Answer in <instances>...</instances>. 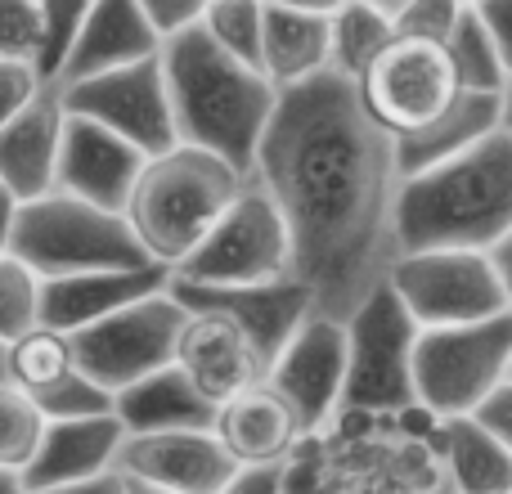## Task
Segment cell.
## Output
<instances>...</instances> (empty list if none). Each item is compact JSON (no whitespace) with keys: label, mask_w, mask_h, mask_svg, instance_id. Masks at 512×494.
<instances>
[{"label":"cell","mask_w":512,"mask_h":494,"mask_svg":"<svg viewBox=\"0 0 512 494\" xmlns=\"http://www.w3.org/2000/svg\"><path fill=\"white\" fill-rule=\"evenodd\" d=\"M252 176L274 194L288 225V274L324 315L346 319L400 256L396 131L364 108L355 77L328 63L279 86L256 144Z\"/></svg>","instance_id":"obj_1"},{"label":"cell","mask_w":512,"mask_h":494,"mask_svg":"<svg viewBox=\"0 0 512 494\" xmlns=\"http://www.w3.org/2000/svg\"><path fill=\"white\" fill-rule=\"evenodd\" d=\"M162 72L180 140L203 144L239 171H252L256 144L279 99V86L265 77L261 63L225 50L198 18L162 41Z\"/></svg>","instance_id":"obj_2"},{"label":"cell","mask_w":512,"mask_h":494,"mask_svg":"<svg viewBox=\"0 0 512 494\" xmlns=\"http://www.w3.org/2000/svg\"><path fill=\"white\" fill-rule=\"evenodd\" d=\"M512 230V131L504 122L477 144L400 180L396 243L495 247Z\"/></svg>","instance_id":"obj_3"},{"label":"cell","mask_w":512,"mask_h":494,"mask_svg":"<svg viewBox=\"0 0 512 494\" xmlns=\"http://www.w3.org/2000/svg\"><path fill=\"white\" fill-rule=\"evenodd\" d=\"M248 171H239L230 158L203 149V144L176 140L171 149L153 153L126 198V221L140 234L144 252L153 261L176 270L203 234L216 225V216L230 207Z\"/></svg>","instance_id":"obj_4"},{"label":"cell","mask_w":512,"mask_h":494,"mask_svg":"<svg viewBox=\"0 0 512 494\" xmlns=\"http://www.w3.org/2000/svg\"><path fill=\"white\" fill-rule=\"evenodd\" d=\"M9 252L23 256L41 279L81 270H126V265L153 261L140 234L126 221V212L95 207L77 194H63V189H45V194L18 203Z\"/></svg>","instance_id":"obj_5"},{"label":"cell","mask_w":512,"mask_h":494,"mask_svg":"<svg viewBox=\"0 0 512 494\" xmlns=\"http://www.w3.org/2000/svg\"><path fill=\"white\" fill-rule=\"evenodd\" d=\"M512 360V310L468 324H427L414 337V400L436 414H472Z\"/></svg>","instance_id":"obj_6"},{"label":"cell","mask_w":512,"mask_h":494,"mask_svg":"<svg viewBox=\"0 0 512 494\" xmlns=\"http://www.w3.org/2000/svg\"><path fill=\"white\" fill-rule=\"evenodd\" d=\"M414 337L418 319L409 315L391 283H378L346 315L342 405L373 409V414H396L400 405H409L414 400Z\"/></svg>","instance_id":"obj_7"},{"label":"cell","mask_w":512,"mask_h":494,"mask_svg":"<svg viewBox=\"0 0 512 494\" xmlns=\"http://www.w3.org/2000/svg\"><path fill=\"white\" fill-rule=\"evenodd\" d=\"M185 315L189 310H185V301L171 292V283L158 292H144V297L99 315L95 324L68 333L77 369L90 373L99 387H108L117 396V391L131 387L135 378H144V373L176 360V337H180Z\"/></svg>","instance_id":"obj_8"},{"label":"cell","mask_w":512,"mask_h":494,"mask_svg":"<svg viewBox=\"0 0 512 494\" xmlns=\"http://www.w3.org/2000/svg\"><path fill=\"white\" fill-rule=\"evenodd\" d=\"M387 283L418 328L468 324L508 310V288L490 247H414L396 256Z\"/></svg>","instance_id":"obj_9"},{"label":"cell","mask_w":512,"mask_h":494,"mask_svg":"<svg viewBox=\"0 0 512 494\" xmlns=\"http://www.w3.org/2000/svg\"><path fill=\"white\" fill-rule=\"evenodd\" d=\"M288 274V225L274 194L248 171L239 194L230 198L203 243L171 270V279L189 283H252Z\"/></svg>","instance_id":"obj_10"},{"label":"cell","mask_w":512,"mask_h":494,"mask_svg":"<svg viewBox=\"0 0 512 494\" xmlns=\"http://www.w3.org/2000/svg\"><path fill=\"white\" fill-rule=\"evenodd\" d=\"M355 86H360L364 108L396 135L427 126L459 95V77H454V63L445 54V45L423 41V36H400V32L364 63Z\"/></svg>","instance_id":"obj_11"},{"label":"cell","mask_w":512,"mask_h":494,"mask_svg":"<svg viewBox=\"0 0 512 494\" xmlns=\"http://www.w3.org/2000/svg\"><path fill=\"white\" fill-rule=\"evenodd\" d=\"M59 90L68 113H86L95 122L113 126L117 135H126L149 158L180 140L167 95V72H162V50L104 72H90V77L63 81Z\"/></svg>","instance_id":"obj_12"},{"label":"cell","mask_w":512,"mask_h":494,"mask_svg":"<svg viewBox=\"0 0 512 494\" xmlns=\"http://www.w3.org/2000/svg\"><path fill=\"white\" fill-rule=\"evenodd\" d=\"M265 382L283 391L297 409L301 427H324L342 405L346 387V319L310 306L292 337L274 351Z\"/></svg>","instance_id":"obj_13"},{"label":"cell","mask_w":512,"mask_h":494,"mask_svg":"<svg viewBox=\"0 0 512 494\" xmlns=\"http://www.w3.org/2000/svg\"><path fill=\"white\" fill-rule=\"evenodd\" d=\"M126 472L144 481V490L171 494H221L230 486L234 459L216 427H162V432H126L113 454Z\"/></svg>","instance_id":"obj_14"},{"label":"cell","mask_w":512,"mask_h":494,"mask_svg":"<svg viewBox=\"0 0 512 494\" xmlns=\"http://www.w3.org/2000/svg\"><path fill=\"white\" fill-rule=\"evenodd\" d=\"M149 153L135 149L126 135L113 126L95 122L86 113L63 117V144H59V167H54V189L77 194L95 207H113L126 212L135 180H140Z\"/></svg>","instance_id":"obj_15"},{"label":"cell","mask_w":512,"mask_h":494,"mask_svg":"<svg viewBox=\"0 0 512 494\" xmlns=\"http://www.w3.org/2000/svg\"><path fill=\"white\" fill-rule=\"evenodd\" d=\"M171 292L185 301V310H221L234 324L256 342V351L265 355L270 369L274 351L292 337V328L306 319L310 288L297 283L292 274L283 279H252V283H189V279H171Z\"/></svg>","instance_id":"obj_16"},{"label":"cell","mask_w":512,"mask_h":494,"mask_svg":"<svg viewBox=\"0 0 512 494\" xmlns=\"http://www.w3.org/2000/svg\"><path fill=\"white\" fill-rule=\"evenodd\" d=\"M176 364L212 405L265 378V355L221 310H189L176 337Z\"/></svg>","instance_id":"obj_17"},{"label":"cell","mask_w":512,"mask_h":494,"mask_svg":"<svg viewBox=\"0 0 512 494\" xmlns=\"http://www.w3.org/2000/svg\"><path fill=\"white\" fill-rule=\"evenodd\" d=\"M122 436L126 427L113 409L86 418H45L41 441L18 468V481L23 490H81L99 468L113 463Z\"/></svg>","instance_id":"obj_18"},{"label":"cell","mask_w":512,"mask_h":494,"mask_svg":"<svg viewBox=\"0 0 512 494\" xmlns=\"http://www.w3.org/2000/svg\"><path fill=\"white\" fill-rule=\"evenodd\" d=\"M63 117H68V108H63L59 81H45L32 95V104L0 126V185H9L23 203L54 189Z\"/></svg>","instance_id":"obj_19"},{"label":"cell","mask_w":512,"mask_h":494,"mask_svg":"<svg viewBox=\"0 0 512 494\" xmlns=\"http://www.w3.org/2000/svg\"><path fill=\"white\" fill-rule=\"evenodd\" d=\"M171 283V265H126V270H81V274H54L41 279V324H54L63 333L95 324L99 315L126 306V301L158 292Z\"/></svg>","instance_id":"obj_20"},{"label":"cell","mask_w":512,"mask_h":494,"mask_svg":"<svg viewBox=\"0 0 512 494\" xmlns=\"http://www.w3.org/2000/svg\"><path fill=\"white\" fill-rule=\"evenodd\" d=\"M162 36L158 27L149 23V14L140 9V0H95L86 9V18L72 32V45L63 54L54 81H77L90 77V72L117 68V63L144 59V54H158Z\"/></svg>","instance_id":"obj_21"},{"label":"cell","mask_w":512,"mask_h":494,"mask_svg":"<svg viewBox=\"0 0 512 494\" xmlns=\"http://www.w3.org/2000/svg\"><path fill=\"white\" fill-rule=\"evenodd\" d=\"M212 427L225 441V450H230L239 463L283 459V454L297 445V436L306 432L297 409H292V400L265 378L252 382V387H243L239 396L221 400Z\"/></svg>","instance_id":"obj_22"},{"label":"cell","mask_w":512,"mask_h":494,"mask_svg":"<svg viewBox=\"0 0 512 494\" xmlns=\"http://www.w3.org/2000/svg\"><path fill=\"white\" fill-rule=\"evenodd\" d=\"M445 490L463 494H504L512 490V450L477 414H445L436 427Z\"/></svg>","instance_id":"obj_23"},{"label":"cell","mask_w":512,"mask_h":494,"mask_svg":"<svg viewBox=\"0 0 512 494\" xmlns=\"http://www.w3.org/2000/svg\"><path fill=\"white\" fill-rule=\"evenodd\" d=\"M113 414L122 418L126 432H162V427H212L216 405L171 360L117 391Z\"/></svg>","instance_id":"obj_24"},{"label":"cell","mask_w":512,"mask_h":494,"mask_svg":"<svg viewBox=\"0 0 512 494\" xmlns=\"http://www.w3.org/2000/svg\"><path fill=\"white\" fill-rule=\"evenodd\" d=\"M499 113H504V90H499V95L495 90H459V95L445 104V113H436L427 126L396 135L400 171L414 176V171H423V167H432V162L477 144L481 135L499 126Z\"/></svg>","instance_id":"obj_25"},{"label":"cell","mask_w":512,"mask_h":494,"mask_svg":"<svg viewBox=\"0 0 512 494\" xmlns=\"http://www.w3.org/2000/svg\"><path fill=\"white\" fill-rule=\"evenodd\" d=\"M261 68L274 86H292L328 68V14L274 5L261 14Z\"/></svg>","instance_id":"obj_26"},{"label":"cell","mask_w":512,"mask_h":494,"mask_svg":"<svg viewBox=\"0 0 512 494\" xmlns=\"http://www.w3.org/2000/svg\"><path fill=\"white\" fill-rule=\"evenodd\" d=\"M396 36L391 14H382L369 0H342L328 14V63L346 77H360L364 63Z\"/></svg>","instance_id":"obj_27"},{"label":"cell","mask_w":512,"mask_h":494,"mask_svg":"<svg viewBox=\"0 0 512 494\" xmlns=\"http://www.w3.org/2000/svg\"><path fill=\"white\" fill-rule=\"evenodd\" d=\"M445 54L454 63V77H459V90H504L508 86V68H504V54H499L495 36L490 27L481 23L477 5H463L459 23L450 27L445 36Z\"/></svg>","instance_id":"obj_28"},{"label":"cell","mask_w":512,"mask_h":494,"mask_svg":"<svg viewBox=\"0 0 512 494\" xmlns=\"http://www.w3.org/2000/svg\"><path fill=\"white\" fill-rule=\"evenodd\" d=\"M5 369H9V382L32 396V391L50 387L54 378H63L68 369H77L72 337L54 324H32L27 333H18L5 346Z\"/></svg>","instance_id":"obj_29"},{"label":"cell","mask_w":512,"mask_h":494,"mask_svg":"<svg viewBox=\"0 0 512 494\" xmlns=\"http://www.w3.org/2000/svg\"><path fill=\"white\" fill-rule=\"evenodd\" d=\"M41 324V274L14 252H0V337L14 342Z\"/></svg>","instance_id":"obj_30"},{"label":"cell","mask_w":512,"mask_h":494,"mask_svg":"<svg viewBox=\"0 0 512 494\" xmlns=\"http://www.w3.org/2000/svg\"><path fill=\"white\" fill-rule=\"evenodd\" d=\"M45 414L14 382H0V468H23L41 441Z\"/></svg>","instance_id":"obj_31"},{"label":"cell","mask_w":512,"mask_h":494,"mask_svg":"<svg viewBox=\"0 0 512 494\" xmlns=\"http://www.w3.org/2000/svg\"><path fill=\"white\" fill-rule=\"evenodd\" d=\"M261 14L265 0H207L203 27L239 59L261 63Z\"/></svg>","instance_id":"obj_32"},{"label":"cell","mask_w":512,"mask_h":494,"mask_svg":"<svg viewBox=\"0 0 512 494\" xmlns=\"http://www.w3.org/2000/svg\"><path fill=\"white\" fill-rule=\"evenodd\" d=\"M32 400L45 418H86V414H108V409H113V391L99 387V382L81 369H68L63 378H54L50 387L32 391Z\"/></svg>","instance_id":"obj_33"},{"label":"cell","mask_w":512,"mask_h":494,"mask_svg":"<svg viewBox=\"0 0 512 494\" xmlns=\"http://www.w3.org/2000/svg\"><path fill=\"white\" fill-rule=\"evenodd\" d=\"M45 18L36 0H0V59H36L41 63Z\"/></svg>","instance_id":"obj_34"},{"label":"cell","mask_w":512,"mask_h":494,"mask_svg":"<svg viewBox=\"0 0 512 494\" xmlns=\"http://www.w3.org/2000/svg\"><path fill=\"white\" fill-rule=\"evenodd\" d=\"M36 5H41V18H45L41 72L54 81V72H59L63 54H68V45H72V32H77V23L86 18V9L95 5V0H36Z\"/></svg>","instance_id":"obj_35"},{"label":"cell","mask_w":512,"mask_h":494,"mask_svg":"<svg viewBox=\"0 0 512 494\" xmlns=\"http://www.w3.org/2000/svg\"><path fill=\"white\" fill-rule=\"evenodd\" d=\"M463 5H468V0H409V5H400L396 14H391V27H396L400 36H423V41L445 45L450 27L459 23Z\"/></svg>","instance_id":"obj_36"},{"label":"cell","mask_w":512,"mask_h":494,"mask_svg":"<svg viewBox=\"0 0 512 494\" xmlns=\"http://www.w3.org/2000/svg\"><path fill=\"white\" fill-rule=\"evenodd\" d=\"M45 81L50 77L41 72L36 59H0V126L23 113Z\"/></svg>","instance_id":"obj_37"},{"label":"cell","mask_w":512,"mask_h":494,"mask_svg":"<svg viewBox=\"0 0 512 494\" xmlns=\"http://www.w3.org/2000/svg\"><path fill=\"white\" fill-rule=\"evenodd\" d=\"M140 9L149 14V23L158 27V36L167 41L171 32H180V27L198 23L207 9V0H140Z\"/></svg>","instance_id":"obj_38"},{"label":"cell","mask_w":512,"mask_h":494,"mask_svg":"<svg viewBox=\"0 0 512 494\" xmlns=\"http://www.w3.org/2000/svg\"><path fill=\"white\" fill-rule=\"evenodd\" d=\"M472 414L481 418V423L490 427V432H499V441L512 450V378H504L495 391H490L486 400H481Z\"/></svg>","instance_id":"obj_39"},{"label":"cell","mask_w":512,"mask_h":494,"mask_svg":"<svg viewBox=\"0 0 512 494\" xmlns=\"http://www.w3.org/2000/svg\"><path fill=\"white\" fill-rule=\"evenodd\" d=\"M230 494H243V490H265V494H279L283 490V459H270V463H239L230 477Z\"/></svg>","instance_id":"obj_40"},{"label":"cell","mask_w":512,"mask_h":494,"mask_svg":"<svg viewBox=\"0 0 512 494\" xmlns=\"http://www.w3.org/2000/svg\"><path fill=\"white\" fill-rule=\"evenodd\" d=\"M481 14V23L490 27L495 36L499 54H504V68H508V81H512V0H472Z\"/></svg>","instance_id":"obj_41"},{"label":"cell","mask_w":512,"mask_h":494,"mask_svg":"<svg viewBox=\"0 0 512 494\" xmlns=\"http://www.w3.org/2000/svg\"><path fill=\"white\" fill-rule=\"evenodd\" d=\"M18 203H23V198H18V194H14V189H9V185H0V252H9V243H14Z\"/></svg>","instance_id":"obj_42"},{"label":"cell","mask_w":512,"mask_h":494,"mask_svg":"<svg viewBox=\"0 0 512 494\" xmlns=\"http://www.w3.org/2000/svg\"><path fill=\"white\" fill-rule=\"evenodd\" d=\"M490 256H495L499 274H504V288H508V310H512V230L499 239L495 247H490Z\"/></svg>","instance_id":"obj_43"},{"label":"cell","mask_w":512,"mask_h":494,"mask_svg":"<svg viewBox=\"0 0 512 494\" xmlns=\"http://www.w3.org/2000/svg\"><path fill=\"white\" fill-rule=\"evenodd\" d=\"M274 5H292V9H310V14H333L342 0H274Z\"/></svg>","instance_id":"obj_44"},{"label":"cell","mask_w":512,"mask_h":494,"mask_svg":"<svg viewBox=\"0 0 512 494\" xmlns=\"http://www.w3.org/2000/svg\"><path fill=\"white\" fill-rule=\"evenodd\" d=\"M23 490V481H18V468H0V494H14Z\"/></svg>","instance_id":"obj_45"},{"label":"cell","mask_w":512,"mask_h":494,"mask_svg":"<svg viewBox=\"0 0 512 494\" xmlns=\"http://www.w3.org/2000/svg\"><path fill=\"white\" fill-rule=\"evenodd\" d=\"M499 122H504L508 131H512V81L504 86V113H499Z\"/></svg>","instance_id":"obj_46"},{"label":"cell","mask_w":512,"mask_h":494,"mask_svg":"<svg viewBox=\"0 0 512 494\" xmlns=\"http://www.w3.org/2000/svg\"><path fill=\"white\" fill-rule=\"evenodd\" d=\"M369 5H378L382 14H396V9H400V5H409V0H369Z\"/></svg>","instance_id":"obj_47"},{"label":"cell","mask_w":512,"mask_h":494,"mask_svg":"<svg viewBox=\"0 0 512 494\" xmlns=\"http://www.w3.org/2000/svg\"><path fill=\"white\" fill-rule=\"evenodd\" d=\"M5 346H9V342L0 337V382H9V369H5Z\"/></svg>","instance_id":"obj_48"},{"label":"cell","mask_w":512,"mask_h":494,"mask_svg":"<svg viewBox=\"0 0 512 494\" xmlns=\"http://www.w3.org/2000/svg\"><path fill=\"white\" fill-rule=\"evenodd\" d=\"M508 378H512V360H508Z\"/></svg>","instance_id":"obj_49"}]
</instances>
